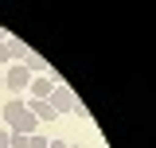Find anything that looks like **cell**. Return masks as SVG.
<instances>
[{
	"mask_svg": "<svg viewBox=\"0 0 156 148\" xmlns=\"http://www.w3.org/2000/svg\"><path fill=\"white\" fill-rule=\"evenodd\" d=\"M8 62H12V58H8V47L0 43V66H8Z\"/></svg>",
	"mask_w": 156,
	"mask_h": 148,
	"instance_id": "obj_8",
	"label": "cell"
},
{
	"mask_svg": "<svg viewBox=\"0 0 156 148\" xmlns=\"http://www.w3.org/2000/svg\"><path fill=\"white\" fill-rule=\"evenodd\" d=\"M66 148H82V144H66Z\"/></svg>",
	"mask_w": 156,
	"mask_h": 148,
	"instance_id": "obj_10",
	"label": "cell"
},
{
	"mask_svg": "<svg viewBox=\"0 0 156 148\" xmlns=\"http://www.w3.org/2000/svg\"><path fill=\"white\" fill-rule=\"evenodd\" d=\"M4 129L20 132V136H35V132H39V121L27 113L23 97H8V105H4Z\"/></svg>",
	"mask_w": 156,
	"mask_h": 148,
	"instance_id": "obj_1",
	"label": "cell"
},
{
	"mask_svg": "<svg viewBox=\"0 0 156 148\" xmlns=\"http://www.w3.org/2000/svg\"><path fill=\"white\" fill-rule=\"evenodd\" d=\"M23 66H27L31 74H55L51 66H47V58H39V55H27V58H23Z\"/></svg>",
	"mask_w": 156,
	"mask_h": 148,
	"instance_id": "obj_7",
	"label": "cell"
},
{
	"mask_svg": "<svg viewBox=\"0 0 156 148\" xmlns=\"http://www.w3.org/2000/svg\"><path fill=\"white\" fill-rule=\"evenodd\" d=\"M47 148H66V140H47Z\"/></svg>",
	"mask_w": 156,
	"mask_h": 148,
	"instance_id": "obj_9",
	"label": "cell"
},
{
	"mask_svg": "<svg viewBox=\"0 0 156 148\" xmlns=\"http://www.w3.org/2000/svg\"><path fill=\"white\" fill-rule=\"evenodd\" d=\"M23 105H27V113L35 117L39 125H51V121H58V113L51 109V101H39V97H31V101H23Z\"/></svg>",
	"mask_w": 156,
	"mask_h": 148,
	"instance_id": "obj_4",
	"label": "cell"
},
{
	"mask_svg": "<svg viewBox=\"0 0 156 148\" xmlns=\"http://www.w3.org/2000/svg\"><path fill=\"white\" fill-rule=\"evenodd\" d=\"M55 82H58L55 74H35L27 90H31V97H39V101H47V97H51V90H55Z\"/></svg>",
	"mask_w": 156,
	"mask_h": 148,
	"instance_id": "obj_5",
	"label": "cell"
},
{
	"mask_svg": "<svg viewBox=\"0 0 156 148\" xmlns=\"http://www.w3.org/2000/svg\"><path fill=\"white\" fill-rule=\"evenodd\" d=\"M4 47H8V58H12V62H23V58L31 55V47H27L23 39H16V35H8V39H4Z\"/></svg>",
	"mask_w": 156,
	"mask_h": 148,
	"instance_id": "obj_6",
	"label": "cell"
},
{
	"mask_svg": "<svg viewBox=\"0 0 156 148\" xmlns=\"http://www.w3.org/2000/svg\"><path fill=\"white\" fill-rule=\"evenodd\" d=\"M31 78H35V74L27 70L23 62H12V66H8V74H4V86H8V93H12V97H20V93L31 86Z\"/></svg>",
	"mask_w": 156,
	"mask_h": 148,
	"instance_id": "obj_2",
	"label": "cell"
},
{
	"mask_svg": "<svg viewBox=\"0 0 156 148\" xmlns=\"http://www.w3.org/2000/svg\"><path fill=\"white\" fill-rule=\"evenodd\" d=\"M47 101H51V109H55L58 117H62V113H74V105H78L74 90H70L66 82H55V90H51V97H47Z\"/></svg>",
	"mask_w": 156,
	"mask_h": 148,
	"instance_id": "obj_3",
	"label": "cell"
}]
</instances>
